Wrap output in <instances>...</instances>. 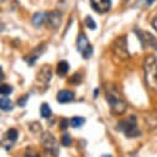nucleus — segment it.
Listing matches in <instances>:
<instances>
[{"label":"nucleus","mask_w":157,"mask_h":157,"mask_svg":"<svg viewBox=\"0 0 157 157\" xmlns=\"http://www.w3.org/2000/svg\"><path fill=\"white\" fill-rule=\"evenodd\" d=\"M106 101L110 106L111 113L115 115H121L126 111V103L115 87L106 88Z\"/></svg>","instance_id":"nucleus-1"},{"label":"nucleus","mask_w":157,"mask_h":157,"mask_svg":"<svg viewBox=\"0 0 157 157\" xmlns=\"http://www.w3.org/2000/svg\"><path fill=\"white\" fill-rule=\"evenodd\" d=\"M145 79L148 87L157 92V59L153 56H148L144 63Z\"/></svg>","instance_id":"nucleus-2"},{"label":"nucleus","mask_w":157,"mask_h":157,"mask_svg":"<svg viewBox=\"0 0 157 157\" xmlns=\"http://www.w3.org/2000/svg\"><path fill=\"white\" fill-rule=\"evenodd\" d=\"M41 145H42L45 157H57L58 156V144L52 134L45 132L41 137Z\"/></svg>","instance_id":"nucleus-3"},{"label":"nucleus","mask_w":157,"mask_h":157,"mask_svg":"<svg viewBox=\"0 0 157 157\" xmlns=\"http://www.w3.org/2000/svg\"><path fill=\"white\" fill-rule=\"evenodd\" d=\"M136 116L131 115L129 116L126 120H123L117 124V129L120 131H123L128 137L130 139H134V137H137L141 135V131L137 129V125H136Z\"/></svg>","instance_id":"nucleus-4"},{"label":"nucleus","mask_w":157,"mask_h":157,"mask_svg":"<svg viewBox=\"0 0 157 157\" xmlns=\"http://www.w3.org/2000/svg\"><path fill=\"white\" fill-rule=\"evenodd\" d=\"M77 47H78V51L81 52V55L83 56L84 59H88L92 57L93 55V47L92 45L89 44L88 38L84 33H79L77 37Z\"/></svg>","instance_id":"nucleus-5"},{"label":"nucleus","mask_w":157,"mask_h":157,"mask_svg":"<svg viewBox=\"0 0 157 157\" xmlns=\"http://www.w3.org/2000/svg\"><path fill=\"white\" fill-rule=\"evenodd\" d=\"M90 5L98 14L108 13L111 8V0H90Z\"/></svg>","instance_id":"nucleus-6"},{"label":"nucleus","mask_w":157,"mask_h":157,"mask_svg":"<svg viewBox=\"0 0 157 157\" xmlns=\"http://www.w3.org/2000/svg\"><path fill=\"white\" fill-rule=\"evenodd\" d=\"M115 53L120 58H128L129 52H128V46H126V38L125 37H119L115 41Z\"/></svg>","instance_id":"nucleus-7"},{"label":"nucleus","mask_w":157,"mask_h":157,"mask_svg":"<svg viewBox=\"0 0 157 157\" xmlns=\"http://www.w3.org/2000/svg\"><path fill=\"white\" fill-rule=\"evenodd\" d=\"M47 22L52 29H57L59 27L61 22H62V13L58 10L55 11H50L48 16H47Z\"/></svg>","instance_id":"nucleus-8"},{"label":"nucleus","mask_w":157,"mask_h":157,"mask_svg":"<svg viewBox=\"0 0 157 157\" xmlns=\"http://www.w3.org/2000/svg\"><path fill=\"white\" fill-rule=\"evenodd\" d=\"M57 100L62 104L64 103H71L72 100H74V93L72 90H68V89H63V90H59L58 94H57Z\"/></svg>","instance_id":"nucleus-9"},{"label":"nucleus","mask_w":157,"mask_h":157,"mask_svg":"<svg viewBox=\"0 0 157 157\" xmlns=\"http://www.w3.org/2000/svg\"><path fill=\"white\" fill-rule=\"evenodd\" d=\"M47 16L48 13H36L32 16V24L36 27H41L45 22H47Z\"/></svg>","instance_id":"nucleus-10"},{"label":"nucleus","mask_w":157,"mask_h":157,"mask_svg":"<svg viewBox=\"0 0 157 157\" xmlns=\"http://www.w3.org/2000/svg\"><path fill=\"white\" fill-rule=\"evenodd\" d=\"M51 77H52V72H51V68L48 66H45L41 68V71L38 72V75L37 78L40 81H42L44 83H48L50 79H51Z\"/></svg>","instance_id":"nucleus-11"},{"label":"nucleus","mask_w":157,"mask_h":157,"mask_svg":"<svg viewBox=\"0 0 157 157\" xmlns=\"http://www.w3.org/2000/svg\"><path fill=\"white\" fill-rule=\"evenodd\" d=\"M0 108H2L4 111H10L13 109V101L8 98V97H2L0 98Z\"/></svg>","instance_id":"nucleus-12"},{"label":"nucleus","mask_w":157,"mask_h":157,"mask_svg":"<svg viewBox=\"0 0 157 157\" xmlns=\"http://www.w3.org/2000/svg\"><path fill=\"white\" fill-rule=\"evenodd\" d=\"M68 71H69V64H68V62H66V61L58 62V64H57V74H58V75L63 77V75L67 74Z\"/></svg>","instance_id":"nucleus-13"},{"label":"nucleus","mask_w":157,"mask_h":157,"mask_svg":"<svg viewBox=\"0 0 157 157\" xmlns=\"http://www.w3.org/2000/svg\"><path fill=\"white\" fill-rule=\"evenodd\" d=\"M84 123H86V119L82 116H74L71 119V125L73 128H81L84 125Z\"/></svg>","instance_id":"nucleus-14"},{"label":"nucleus","mask_w":157,"mask_h":157,"mask_svg":"<svg viewBox=\"0 0 157 157\" xmlns=\"http://www.w3.org/2000/svg\"><path fill=\"white\" fill-rule=\"evenodd\" d=\"M51 115H52V110H51L50 105L46 104V103H44L41 105V116L45 117V119H47V117H50Z\"/></svg>","instance_id":"nucleus-15"},{"label":"nucleus","mask_w":157,"mask_h":157,"mask_svg":"<svg viewBox=\"0 0 157 157\" xmlns=\"http://www.w3.org/2000/svg\"><path fill=\"white\" fill-rule=\"evenodd\" d=\"M17 136H19V132H17L16 129H10V130H8V132H6V137H8V140H10L11 142L16 141V140H17Z\"/></svg>","instance_id":"nucleus-16"},{"label":"nucleus","mask_w":157,"mask_h":157,"mask_svg":"<svg viewBox=\"0 0 157 157\" xmlns=\"http://www.w3.org/2000/svg\"><path fill=\"white\" fill-rule=\"evenodd\" d=\"M11 92H13L11 86H9V84H2V88H0V93H2V95L8 97L9 94H11Z\"/></svg>","instance_id":"nucleus-17"},{"label":"nucleus","mask_w":157,"mask_h":157,"mask_svg":"<svg viewBox=\"0 0 157 157\" xmlns=\"http://www.w3.org/2000/svg\"><path fill=\"white\" fill-rule=\"evenodd\" d=\"M81 82H82V74L81 73H74L69 78V83H72V84H79Z\"/></svg>","instance_id":"nucleus-18"},{"label":"nucleus","mask_w":157,"mask_h":157,"mask_svg":"<svg viewBox=\"0 0 157 157\" xmlns=\"http://www.w3.org/2000/svg\"><path fill=\"white\" fill-rule=\"evenodd\" d=\"M84 22H86V25H87L88 29H90V30H95L97 29V24H95V21L90 16H87L86 20H84Z\"/></svg>","instance_id":"nucleus-19"},{"label":"nucleus","mask_w":157,"mask_h":157,"mask_svg":"<svg viewBox=\"0 0 157 157\" xmlns=\"http://www.w3.org/2000/svg\"><path fill=\"white\" fill-rule=\"evenodd\" d=\"M62 145L63 146H71L72 145V139H71V136L68 134H64L62 136Z\"/></svg>","instance_id":"nucleus-20"},{"label":"nucleus","mask_w":157,"mask_h":157,"mask_svg":"<svg viewBox=\"0 0 157 157\" xmlns=\"http://www.w3.org/2000/svg\"><path fill=\"white\" fill-rule=\"evenodd\" d=\"M25 157H40V155H38L33 148H27L25 152Z\"/></svg>","instance_id":"nucleus-21"},{"label":"nucleus","mask_w":157,"mask_h":157,"mask_svg":"<svg viewBox=\"0 0 157 157\" xmlns=\"http://www.w3.org/2000/svg\"><path fill=\"white\" fill-rule=\"evenodd\" d=\"M27 99H29V95H27V94H26V95H22L21 99L17 101V105H20V106H25V103H26Z\"/></svg>","instance_id":"nucleus-22"},{"label":"nucleus","mask_w":157,"mask_h":157,"mask_svg":"<svg viewBox=\"0 0 157 157\" xmlns=\"http://www.w3.org/2000/svg\"><path fill=\"white\" fill-rule=\"evenodd\" d=\"M67 126H68V121H67L66 119H63V120L61 121V129L64 130V129H67Z\"/></svg>","instance_id":"nucleus-23"},{"label":"nucleus","mask_w":157,"mask_h":157,"mask_svg":"<svg viewBox=\"0 0 157 157\" xmlns=\"http://www.w3.org/2000/svg\"><path fill=\"white\" fill-rule=\"evenodd\" d=\"M152 26H153V29L157 31V15L155 16V19L152 20Z\"/></svg>","instance_id":"nucleus-24"},{"label":"nucleus","mask_w":157,"mask_h":157,"mask_svg":"<svg viewBox=\"0 0 157 157\" xmlns=\"http://www.w3.org/2000/svg\"><path fill=\"white\" fill-rule=\"evenodd\" d=\"M146 2H147V4H148V5H151V4L155 2V0H146Z\"/></svg>","instance_id":"nucleus-25"},{"label":"nucleus","mask_w":157,"mask_h":157,"mask_svg":"<svg viewBox=\"0 0 157 157\" xmlns=\"http://www.w3.org/2000/svg\"><path fill=\"white\" fill-rule=\"evenodd\" d=\"M101 157H111L110 155H104V156H101Z\"/></svg>","instance_id":"nucleus-26"},{"label":"nucleus","mask_w":157,"mask_h":157,"mask_svg":"<svg viewBox=\"0 0 157 157\" xmlns=\"http://www.w3.org/2000/svg\"><path fill=\"white\" fill-rule=\"evenodd\" d=\"M124 2H128V0H124Z\"/></svg>","instance_id":"nucleus-27"},{"label":"nucleus","mask_w":157,"mask_h":157,"mask_svg":"<svg viewBox=\"0 0 157 157\" xmlns=\"http://www.w3.org/2000/svg\"><path fill=\"white\" fill-rule=\"evenodd\" d=\"M3 2H5V0H3Z\"/></svg>","instance_id":"nucleus-28"}]
</instances>
